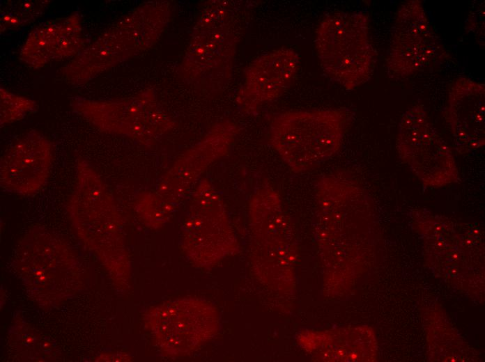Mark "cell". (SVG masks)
<instances>
[{"label": "cell", "mask_w": 485, "mask_h": 362, "mask_svg": "<svg viewBox=\"0 0 485 362\" xmlns=\"http://www.w3.org/2000/svg\"><path fill=\"white\" fill-rule=\"evenodd\" d=\"M72 107L98 129L125 134L146 143L169 127L150 90L121 100L95 101L78 97L72 101Z\"/></svg>", "instance_id": "52a82bcc"}, {"label": "cell", "mask_w": 485, "mask_h": 362, "mask_svg": "<svg viewBox=\"0 0 485 362\" xmlns=\"http://www.w3.org/2000/svg\"><path fill=\"white\" fill-rule=\"evenodd\" d=\"M354 113L346 107L289 111L270 124V145L295 173L318 166L341 148Z\"/></svg>", "instance_id": "3957f363"}, {"label": "cell", "mask_w": 485, "mask_h": 362, "mask_svg": "<svg viewBox=\"0 0 485 362\" xmlns=\"http://www.w3.org/2000/svg\"><path fill=\"white\" fill-rule=\"evenodd\" d=\"M299 69V55L290 47H282L258 56L245 70L236 97L238 107L252 113L276 100L293 83Z\"/></svg>", "instance_id": "ba28073f"}, {"label": "cell", "mask_w": 485, "mask_h": 362, "mask_svg": "<svg viewBox=\"0 0 485 362\" xmlns=\"http://www.w3.org/2000/svg\"><path fill=\"white\" fill-rule=\"evenodd\" d=\"M37 108V104L33 100L1 88V125L20 120L29 113L36 111Z\"/></svg>", "instance_id": "4fadbf2b"}, {"label": "cell", "mask_w": 485, "mask_h": 362, "mask_svg": "<svg viewBox=\"0 0 485 362\" xmlns=\"http://www.w3.org/2000/svg\"><path fill=\"white\" fill-rule=\"evenodd\" d=\"M396 148L424 187L438 188L460 180L452 151L422 105L411 106L401 116Z\"/></svg>", "instance_id": "5b68a950"}, {"label": "cell", "mask_w": 485, "mask_h": 362, "mask_svg": "<svg viewBox=\"0 0 485 362\" xmlns=\"http://www.w3.org/2000/svg\"><path fill=\"white\" fill-rule=\"evenodd\" d=\"M448 57L422 1L402 3L396 14L386 58L388 78L407 79Z\"/></svg>", "instance_id": "8992f818"}, {"label": "cell", "mask_w": 485, "mask_h": 362, "mask_svg": "<svg viewBox=\"0 0 485 362\" xmlns=\"http://www.w3.org/2000/svg\"><path fill=\"white\" fill-rule=\"evenodd\" d=\"M456 151L461 155L475 151L485 143V85L461 77L450 85L445 109Z\"/></svg>", "instance_id": "30bf717a"}, {"label": "cell", "mask_w": 485, "mask_h": 362, "mask_svg": "<svg viewBox=\"0 0 485 362\" xmlns=\"http://www.w3.org/2000/svg\"><path fill=\"white\" fill-rule=\"evenodd\" d=\"M84 45L81 21L77 14L40 24L29 35L20 56L33 68L79 54Z\"/></svg>", "instance_id": "8fae6325"}, {"label": "cell", "mask_w": 485, "mask_h": 362, "mask_svg": "<svg viewBox=\"0 0 485 362\" xmlns=\"http://www.w3.org/2000/svg\"><path fill=\"white\" fill-rule=\"evenodd\" d=\"M52 159L50 141L35 130L27 132L1 159V187L20 195L38 192L48 180Z\"/></svg>", "instance_id": "9c48e42d"}, {"label": "cell", "mask_w": 485, "mask_h": 362, "mask_svg": "<svg viewBox=\"0 0 485 362\" xmlns=\"http://www.w3.org/2000/svg\"><path fill=\"white\" fill-rule=\"evenodd\" d=\"M47 1H8L0 13V30H16L32 22L45 10Z\"/></svg>", "instance_id": "7c38bea8"}, {"label": "cell", "mask_w": 485, "mask_h": 362, "mask_svg": "<svg viewBox=\"0 0 485 362\" xmlns=\"http://www.w3.org/2000/svg\"><path fill=\"white\" fill-rule=\"evenodd\" d=\"M236 19L232 3L206 4L179 67L185 83L210 94L224 90L232 76L238 41Z\"/></svg>", "instance_id": "7a4b0ae2"}, {"label": "cell", "mask_w": 485, "mask_h": 362, "mask_svg": "<svg viewBox=\"0 0 485 362\" xmlns=\"http://www.w3.org/2000/svg\"><path fill=\"white\" fill-rule=\"evenodd\" d=\"M170 8L168 1H152L134 8L63 67L64 78L83 84L148 49L167 26Z\"/></svg>", "instance_id": "6da1fadb"}, {"label": "cell", "mask_w": 485, "mask_h": 362, "mask_svg": "<svg viewBox=\"0 0 485 362\" xmlns=\"http://www.w3.org/2000/svg\"><path fill=\"white\" fill-rule=\"evenodd\" d=\"M315 48L326 76L345 89L353 90L371 79L376 51L367 14L338 11L326 15L317 28Z\"/></svg>", "instance_id": "277c9868"}]
</instances>
